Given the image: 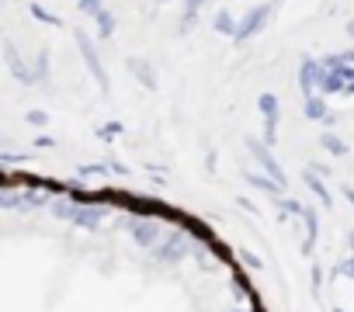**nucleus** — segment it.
Returning <instances> with one entry per match:
<instances>
[{"label":"nucleus","instance_id":"1","mask_svg":"<svg viewBox=\"0 0 354 312\" xmlns=\"http://www.w3.org/2000/svg\"><path fill=\"white\" fill-rule=\"evenodd\" d=\"M73 42H77V49H80V59H84L87 73H91L94 84L101 87V94H111V80H108V70H104V63H101V52H97L94 39H91L84 28H73Z\"/></svg>","mask_w":354,"mask_h":312},{"label":"nucleus","instance_id":"2","mask_svg":"<svg viewBox=\"0 0 354 312\" xmlns=\"http://www.w3.org/2000/svg\"><path fill=\"white\" fill-rule=\"evenodd\" d=\"M243 142H247L250 156H254V160L261 164V170H264V174H271V177H274V181H278V184H281V188L288 191V174H285V167H281V164L274 160V153H271V146H268L264 139H254V135H247Z\"/></svg>","mask_w":354,"mask_h":312},{"label":"nucleus","instance_id":"3","mask_svg":"<svg viewBox=\"0 0 354 312\" xmlns=\"http://www.w3.org/2000/svg\"><path fill=\"white\" fill-rule=\"evenodd\" d=\"M268 18H271V4H254L243 18H240V28H236V46H247L257 32H264V25H268Z\"/></svg>","mask_w":354,"mask_h":312},{"label":"nucleus","instance_id":"4","mask_svg":"<svg viewBox=\"0 0 354 312\" xmlns=\"http://www.w3.org/2000/svg\"><path fill=\"white\" fill-rule=\"evenodd\" d=\"M4 59H8V70H11V77H15L18 84L42 87V80H39V73H35V63H25V59H21V52L15 49V42H11V39L4 42Z\"/></svg>","mask_w":354,"mask_h":312},{"label":"nucleus","instance_id":"5","mask_svg":"<svg viewBox=\"0 0 354 312\" xmlns=\"http://www.w3.org/2000/svg\"><path fill=\"white\" fill-rule=\"evenodd\" d=\"M323 77H326V63L323 59H313V56H302V63H299V90H302V97L319 94Z\"/></svg>","mask_w":354,"mask_h":312},{"label":"nucleus","instance_id":"6","mask_svg":"<svg viewBox=\"0 0 354 312\" xmlns=\"http://www.w3.org/2000/svg\"><path fill=\"white\" fill-rule=\"evenodd\" d=\"M129 229H132V240L139 246H146V250H153L163 240V226L156 219H149V215H132L129 219Z\"/></svg>","mask_w":354,"mask_h":312},{"label":"nucleus","instance_id":"7","mask_svg":"<svg viewBox=\"0 0 354 312\" xmlns=\"http://www.w3.org/2000/svg\"><path fill=\"white\" fill-rule=\"evenodd\" d=\"M153 253H156V260H163V264H177V260H185V257L192 253V243H188L185 236H174V240H167V243H156Z\"/></svg>","mask_w":354,"mask_h":312},{"label":"nucleus","instance_id":"8","mask_svg":"<svg viewBox=\"0 0 354 312\" xmlns=\"http://www.w3.org/2000/svg\"><path fill=\"white\" fill-rule=\"evenodd\" d=\"M125 70H129L146 90H160V80H156V70H153L149 59H142V56H129V59H125Z\"/></svg>","mask_w":354,"mask_h":312},{"label":"nucleus","instance_id":"9","mask_svg":"<svg viewBox=\"0 0 354 312\" xmlns=\"http://www.w3.org/2000/svg\"><path fill=\"white\" fill-rule=\"evenodd\" d=\"M104 215H108V208H101V205H87V202H77V212H73V226H80V229H97L101 222H104Z\"/></svg>","mask_w":354,"mask_h":312},{"label":"nucleus","instance_id":"10","mask_svg":"<svg viewBox=\"0 0 354 312\" xmlns=\"http://www.w3.org/2000/svg\"><path fill=\"white\" fill-rule=\"evenodd\" d=\"M302 181H306V188L319 198V205H323V208H333V195H330V188H326L323 174H316L313 167H306V170H302Z\"/></svg>","mask_w":354,"mask_h":312},{"label":"nucleus","instance_id":"11","mask_svg":"<svg viewBox=\"0 0 354 312\" xmlns=\"http://www.w3.org/2000/svg\"><path fill=\"white\" fill-rule=\"evenodd\" d=\"M302 222H306V243H302V257H313V250H316V236H319V212L306 205V212H302Z\"/></svg>","mask_w":354,"mask_h":312},{"label":"nucleus","instance_id":"12","mask_svg":"<svg viewBox=\"0 0 354 312\" xmlns=\"http://www.w3.org/2000/svg\"><path fill=\"white\" fill-rule=\"evenodd\" d=\"M104 174H129V167L125 164H118V160H104V164H87V167H80L77 170V177H104Z\"/></svg>","mask_w":354,"mask_h":312},{"label":"nucleus","instance_id":"13","mask_svg":"<svg viewBox=\"0 0 354 312\" xmlns=\"http://www.w3.org/2000/svg\"><path fill=\"white\" fill-rule=\"evenodd\" d=\"M243 177H247V184H250V188H257V191H264V195H271V198L285 195V188H281L271 174H254V170H243Z\"/></svg>","mask_w":354,"mask_h":312},{"label":"nucleus","instance_id":"14","mask_svg":"<svg viewBox=\"0 0 354 312\" xmlns=\"http://www.w3.org/2000/svg\"><path fill=\"white\" fill-rule=\"evenodd\" d=\"M302 115H306L309 121H323V118L330 115V104H326V94H309V97L302 101Z\"/></svg>","mask_w":354,"mask_h":312},{"label":"nucleus","instance_id":"15","mask_svg":"<svg viewBox=\"0 0 354 312\" xmlns=\"http://www.w3.org/2000/svg\"><path fill=\"white\" fill-rule=\"evenodd\" d=\"M319 146H323L330 156H347V153H351V146H347L337 132H319Z\"/></svg>","mask_w":354,"mask_h":312},{"label":"nucleus","instance_id":"16","mask_svg":"<svg viewBox=\"0 0 354 312\" xmlns=\"http://www.w3.org/2000/svg\"><path fill=\"white\" fill-rule=\"evenodd\" d=\"M212 28H216L219 35H226V39H236V28H240V21H236L230 11H219V14L212 18Z\"/></svg>","mask_w":354,"mask_h":312},{"label":"nucleus","instance_id":"17","mask_svg":"<svg viewBox=\"0 0 354 312\" xmlns=\"http://www.w3.org/2000/svg\"><path fill=\"white\" fill-rule=\"evenodd\" d=\"M94 21H97V39H111V32H115V14L101 8V11L94 14Z\"/></svg>","mask_w":354,"mask_h":312},{"label":"nucleus","instance_id":"18","mask_svg":"<svg viewBox=\"0 0 354 312\" xmlns=\"http://www.w3.org/2000/svg\"><path fill=\"white\" fill-rule=\"evenodd\" d=\"M257 108H261L264 118H281V108H278V97L274 94H261L257 97Z\"/></svg>","mask_w":354,"mask_h":312},{"label":"nucleus","instance_id":"19","mask_svg":"<svg viewBox=\"0 0 354 312\" xmlns=\"http://www.w3.org/2000/svg\"><path fill=\"white\" fill-rule=\"evenodd\" d=\"M28 14H32V18H39L42 25H56V28L63 25V21H59V18L53 14V11H46V8L39 4V0H32V4H28Z\"/></svg>","mask_w":354,"mask_h":312},{"label":"nucleus","instance_id":"20","mask_svg":"<svg viewBox=\"0 0 354 312\" xmlns=\"http://www.w3.org/2000/svg\"><path fill=\"white\" fill-rule=\"evenodd\" d=\"M49 208H53V215H56V219H73L77 202H73V198H70V202H66V198H56V202H49Z\"/></svg>","mask_w":354,"mask_h":312},{"label":"nucleus","instance_id":"21","mask_svg":"<svg viewBox=\"0 0 354 312\" xmlns=\"http://www.w3.org/2000/svg\"><path fill=\"white\" fill-rule=\"evenodd\" d=\"M122 132H125V125H122V121H104V125L97 128V139H101V142H115Z\"/></svg>","mask_w":354,"mask_h":312},{"label":"nucleus","instance_id":"22","mask_svg":"<svg viewBox=\"0 0 354 312\" xmlns=\"http://www.w3.org/2000/svg\"><path fill=\"white\" fill-rule=\"evenodd\" d=\"M337 277H351V281H354V253H351L347 260H340V264L330 271V281H337Z\"/></svg>","mask_w":354,"mask_h":312},{"label":"nucleus","instance_id":"23","mask_svg":"<svg viewBox=\"0 0 354 312\" xmlns=\"http://www.w3.org/2000/svg\"><path fill=\"white\" fill-rule=\"evenodd\" d=\"M35 73H39L42 84H49V49H42V52L35 56Z\"/></svg>","mask_w":354,"mask_h":312},{"label":"nucleus","instance_id":"24","mask_svg":"<svg viewBox=\"0 0 354 312\" xmlns=\"http://www.w3.org/2000/svg\"><path fill=\"white\" fill-rule=\"evenodd\" d=\"M28 125H35V128H46V125H49V115H46L42 108H32V111H28Z\"/></svg>","mask_w":354,"mask_h":312},{"label":"nucleus","instance_id":"25","mask_svg":"<svg viewBox=\"0 0 354 312\" xmlns=\"http://www.w3.org/2000/svg\"><path fill=\"white\" fill-rule=\"evenodd\" d=\"M274 139H278V118H264V142L274 146Z\"/></svg>","mask_w":354,"mask_h":312},{"label":"nucleus","instance_id":"26","mask_svg":"<svg viewBox=\"0 0 354 312\" xmlns=\"http://www.w3.org/2000/svg\"><path fill=\"white\" fill-rule=\"evenodd\" d=\"M77 8H80V14L94 18V14L101 11V0H77Z\"/></svg>","mask_w":354,"mask_h":312},{"label":"nucleus","instance_id":"27","mask_svg":"<svg viewBox=\"0 0 354 312\" xmlns=\"http://www.w3.org/2000/svg\"><path fill=\"white\" fill-rule=\"evenodd\" d=\"M195 25H198V11H188V8H185V18H181V35H188Z\"/></svg>","mask_w":354,"mask_h":312},{"label":"nucleus","instance_id":"28","mask_svg":"<svg viewBox=\"0 0 354 312\" xmlns=\"http://www.w3.org/2000/svg\"><path fill=\"white\" fill-rule=\"evenodd\" d=\"M240 260H243L247 267H254V271H261V267H264V260H261L257 253H250V250H243V253H240Z\"/></svg>","mask_w":354,"mask_h":312},{"label":"nucleus","instance_id":"29","mask_svg":"<svg viewBox=\"0 0 354 312\" xmlns=\"http://www.w3.org/2000/svg\"><path fill=\"white\" fill-rule=\"evenodd\" d=\"M181 4H185L188 11H202V8L209 4V0H181Z\"/></svg>","mask_w":354,"mask_h":312},{"label":"nucleus","instance_id":"30","mask_svg":"<svg viewBox=\"0 0 354 312\" xmlns=\"http://www.w3.org/2000/svg\"><path fill=\"white\" fill-rule=\"evenodd\" d=\"M35 146H39V149H49V146H56V139H53V135H39Z\"/></svg>","mask_w":354,"mask_h":312},{"label":"nucleus","instance_id":"31","mask_svg":"<svg viewBox=\"0 0 354 312\" xmlns=\"http://www.w3.org/2000/svg\"><path fill=\"white\" fill-rule=\"evenodd\" d=\"M340 195H344V198H347V205L354 208V188H351V184H340Z\"/></svg>","mask_w":354,"mask_h":312},{"label":"nucleus","instance_id":"32","mask_svg":"<svg viewBox=\"0 0 354 312\" xmlns=\"http://www.w3.org/2000/svg\"><path fill=\"white\" fill-rule=\"evenodd\" d=\"M236 205H240V208H243V212H250V215H257V208H254V205H250V202H247V198H236Z\"/></svg>","mask_w":354,"mask_h":312},{"label":"nucleus","instance_id":"33","mask_svg":"<svg viewBox=\"0 0 354 312\" xmlns=\"http://www.w3.org/2000/svg\"><path fill=\"white\" fill-rule=\"evenodd\" d=\"M347 246H351V253H354V229H347Z\"/></svg>","mask_w":354,"mask_h":312},{"label":"nucleus","instance_id":"34","mask_svg":"<svg viewBox=\"0 0 354 312\" xmlns=\"http://www.w3.org/2000/svg\"><path fill=\"white\" fill-rule=\"evenodd\" d=\"M347 35H351V39H354V21H347Z\"/></svg>","mask_w":354,"mask_h":312},{"label":"nucleus","instance_id":"35","mask_svg":"<svg viewBox=\"0 0 354 312\" xmlns=\"http://www.w3.org/2000/svg\"><path fill=\"white\" fill-rule=\"evenodd\" d=\"M333 312H344V309H340V305H337V309H333Z\"/></svg>","mask_w":354,"mask_h":312},{"label":"nucleus","instance_id":"36","mask_svg":"<svg viewBox=\"0 0 354 312\" xmlns=\"http://www.w3.org/2000/svg\"><path fill=\"white\" fill-rule=\"evenodd\" d=\"M233 312H247V309H233Z\"/></svg>","mask_w":354,"mask_h":312}]
</instances>
